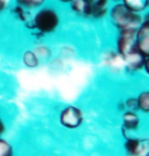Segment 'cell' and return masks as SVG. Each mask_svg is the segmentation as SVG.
<instances>
[{
	"label": "cell",
	"mask_w": 149,
	"mask_h": 156,
	"mask_svg": "<svg viewBox=\"0 0 149 156\" xmlns=\"http://www.w3.org/2000/svg\"><path fill=\"white\" fill-rule=\"evenodd\" d=\"M125 149L130 156H141L147 150V140H140L137 138H126Z\"/></svg>",
	"instance_id": "6"
},
{
	"label": "cell",
	"mask_w": 149,
	"mask_h": 156,
	"mask_svg": "<svg viewBox=\"0 0 149 156\" xmlns=\"http://www.w3.org/2000/svg\"><path fill=\"white\" fill-rule=\"evenodd\" d=\"M46 0H16V3L24 6L29 10L38 9L45 4Z\"/></svg>",
	"instance_id": "14"
},
{
	"label": "cell",
	"mask_w": 149,
	"mask_h": 156,
	"mask_svg": "<svg viewBox=\"0 0 149 156\" xmlns=\"http://www.w3.org/2000/svg\"><path fill=\"white\" fill-rule=\"evenodd\" d=\"M72 11L82 17H90L91 6L89 0H72L69 3Z\"/></svg>",
	"instance_id": "8"
},
{
	"label": "cell",
	"mask_w": 149,
	"mask_h": 156,
	"mask_svg": "<svg viewBox=\"0 0 149 156\" xmlns=\"http://www.w3.org/2000/svg\"><path fill=\"white\" fill-rule=\"evenodd\" d=\"M12 147L8 142L3 139H0V156H12Z\"/></svg>",
	"instance_id": "16"
},
{
	"label": "cell",
	"mask_w": 149,
	"mask_h": 156,
	"mask_svg": "<svg viewBox=\"0 0 149 156\" xmlns=\"http://www.w3.org/2000/svg\"><path fill=\"white\" fill-rule=\"evenodd\" d=\"M91 12L90 17L95 20H101L107 16L109 9V0H89Z\"/></svg>",
	"instance_id": "7"
},
{
	"label": "cell",
	"mask_w": 149,
	"mask_h": 156,
	"mask_svg": "<svg viewBox=\"0 0 149 156\" xmlns=\"http://www.w3.org/2000/svg\"><path fill=\"white\" fill-rule=\"evenodd\" d=\"M4 131H5V126H4V123L3 122H2L1 119H0V135H2L4 133Z\"/></svg>",
	"instance_id": "19"
},
{
	"label": "cell",
	"mask_w": 149,
	"mask_h": 156,
	"mask_svg": "<svg viewBox=\"0 0 149 156\" xmlns=\"http://www.w3.org/2000/svg\"><path fill=\"white\" fill-rule=\"evenodd\" d=\"M139 116L135 113V111L127 110L122 114V131H135L139 126Z\"/></svg>",
	"instance_id": "9"
},
{
	"label": "cell",
	"mask_w": 149,
	"mask_h": 156,
	"mask_svg": "<svg viewBox=\"0 0 149 156\" xmlns=\"http://www.w3.org/2000/svg\"><path fill=\"white\" fill-rule=\"evenodd\" d=\"M59 120L61 125L66 128L76 129L80 126L83 122V112L77 106L69 105L60 112Z\"/></svg>",
	"instance_id": "4"
},
{
	"label": "cell",
	"mask_w": 149,
	"mask_h": 156,
	"mask_svg": "<svg viewBox=\"0 0 149 156\" xmlns=\"http://www.w3.org/2000/svg\"><path fill=\"white\" fill-rule=\"evenodd\" d=\"M34 52L36 53L40 60H47L51 57L52 51L48 46L46 45H39L34 49Z\"/></svg>",
	"instance_id": "15"
},
{
	"label": "cell",
	"mask_w": 149,
	"mask_h": 156,
	"mask_svg": "<svg viewBox=\"0 0 149 156\" xmlns=\"http://www.w3.org/2000/svg\"><path fill=\"white\" fill-rule=\"evenodd\" d=\"M137 102H138V110L147 113L149 111V93L148 91H143L138 95Z\"/></svg>",
	"instance_id": "13"
},
{
	"label": "cell",
	"mask_w": 149,
	"mask_h": 156,
	"mask_svg": "<svg viewBox=\"0 0 149 156\" xmlns=\"http://www.w3.org/2000/svg\"><path fill=\"white\" fill-rule=\"evenodd\" d=\"M107 14L112 25L118 31L137 30L144 20L142 14L129 10L122 2L113 3L109 7Z\"/></svg>",
	"instance_id": "2"
},
{
	"label": "cell",
	"mask_w": 149,
	"mask_h": 156,
	"mask_svg": "<svg viewBox=\"0 0 149 156\" xmlns=\"http://www.w3.org/2000/svg\"><path fill=\"white\" fill-rule=\"evenodd\" d=\"M136 30L119 31L115 41L118 55L124 60L127 69L131 72H140L145 69L147 73L148 56H144L137 49L135 42Z\"/></svg>",
	"instance_id": "1"
},
{
	"label": "cell",
	"mask_w": 149,
	"mask_h": 156,
	"mask_svg": "<svg viewBox=\"0 0 149 156\" xmlns=\"http://www.w3.org/2000/svg\"><path fill=\"white\" fill-rule=\"evenodd\" d=\"M122 3L133 12L143 14L148 8L149 0H122Z\"/></svg>",
	"instance_id": "10"
},
{
	"label": "cell",
	"mask_w": 149,
	"mask_h": 156,
	"mask_svg": "<svg viewBox=\"0 0 149 156\" xmlns=\"http://www.w3.org/2000/svg\"><path fill=\"white\" fill-rule=\"evenodd\" d=\"M60 16L54 7L43 5L38 8L31 20V30L41 35L52 34L59 27Z\"/></svg>",
	"instance_id": "3"
},
{
	"label": "cell",
	"mask_w": 149,
	"mask_h": 156,
	"mask_svg": "<svg viewBox=\"0 0 149 156\" xmlns=\"http://www.w3.org/2000/svg\"><path fill=\"white\" fill-rule=\"evenodd\" d=\"M124 103H125L126 109H128L130 111L138 110V102H137L136 97H130V98H128Z\"/></svg>",
	"instance_id": "17"
},
{
	"label": "cell",
	"mask_w": 149,
	"mask_h": 156,
	"mask_svg": "<svg viewBox=\"0 0 149 156\" xmlns=\"http://www.w3.org/2000/svg\"><path fill=\"white\" fill-rule=\"evenodd\" d=\"M22 60L24 66H27L28 69H35L40 63V59L34 52V50H27V51H25L22 56Z\"/></svg>",
	"instance_id": "12"
},
{
	"label": "cell",
	"mask_w": 149,
	"mask_h": 156,
	"mask_svg": "<svg viewBox=\"0 0 149 156\" xmlns=\"http://www.w3.org/2000/svg\"><path fill=\"white\" fill-rule=\"evenodd\" d=\"M58 1L61 2V3H65V4H69L72 0H58Z\"/></svg>",
	"instance_id": "20"
},
{
	"label": "cell",
	"mask_w": 149,
	"mask_h": 156,
	"mask_svg": "<svg viewBox=\"0 0 149 156\" xmlns=\"http://www.w3.org/2000/svg\"><path fill=\"white\" fill-rule=\"evenodd\" d=\"M11 12H12V14L17 20H20V22H23L25 25L30 22L32 20V16H33L31 14V10L25 8L24 6H22V5H20L19 3H16V4L11 7Z\"/></svg>",
	"instance_id": "11"
},
{
	"label": "cell",
	"mask_w": 149,
	"mask_h": 156,
	"mask_svg": "<svg viewBox=\"0 0 149 156\" xmlns=\"http://www.w3.org/2000/svg\"><path fill=\"white\" fill-rule=\"evenodd\" d=\"M7 8V0H0V13L4 12Z\"/></svg>",
	"instance_id": "18"
},
{
	"label": "cell",
	"mask_w": 149,
	"mask_h": 156,
	"mask_svg": "<svg viewBox=\"0 0 149 156\" xmlns=\"http://www.w3.org/2000/svg\"><path fill=\"white\" fill-rule=\"evenodd\" d=\"M109 1H112L113 3H119V2H122V0H109Z\"/></svg>",
	"instance_id": "21"
},
{
	"label": "cell",
	"mask_w": 149,
	"mask_h": 156,
	"mask_svg": "<svg viewBox=\"0 0 149 156\" xmlns=\"http://www.w3.org/2000/svg\"><path fill=\"white\" fill-rule=\"evenodd\" d=\"M136 47L144 56H149V20L144 17L140 27L136 30Z\"/></svg>",
	"instance_id": "5"
}]
</instances>
